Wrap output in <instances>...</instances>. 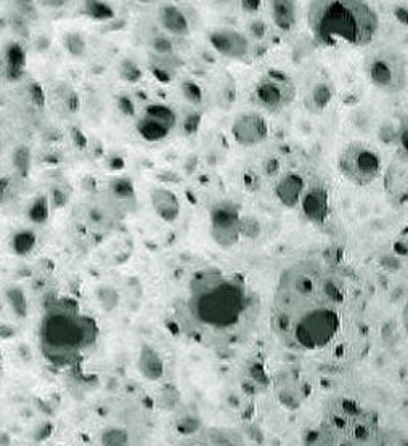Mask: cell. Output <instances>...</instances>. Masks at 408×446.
I'll return each mask as SVG.
<instances>
[{"label": "cell", "instance_id": "1", "mask_svg": "<svg viewBox=\"0 0 408 446\" xmlns=\"http://www.w3.org/2000/svg\"><path fill=\"white\" fill-rule=\"evenodd\" d=\"M309 23L316 39L326 44L346 42L363 47L373 40L379 18L374 10L357 0H320L309 5Z\"/></svg>", "mask_w": 408, "mask_h": 446}, {"label": "cell", "instance_id": "2", "mask_svg": "<svg viewBox=\"0 0 408 446\" xmlns=\"http://www.w3.org/2000/svg\"><path fill=\"white\" fill-rule=\"evenodd\" d=\"M310 446H384V432L373 411L344 400L325 410Z\"/></svg>", "mask_w": 408, "mask_h": 446}, {"label": "cell", "instance_id": "3", "mask_svg": "<svg viewBox=\"0 0 408 446\" xmlns=\"http://www.w3.org/2000/svg\"><path fill=\"white\" fill-rule=\"evenodd\" d=\"M246 309L243 284L228 279L212 281L198 291L193 310L204 325L228 327L238 323Z\"/></svg>", "mask_w": 408, "mask_h": 446}, {"label": "cell", "instance_id": "4", "mask_svg": "<svg viewBox=\"0 0 408 446\" xmlns=\"http://www.w3.org/2000/svg\"><path fill=\"white\" fill-rule=\"evenodd\" d=\"M367 77L379 92L397 95L408 84V61L397 48H379L368 58Z\"/></svg>", "mask_w": 408, "mask_h": 446}, {"label": "cell", "instance_id": "5", "mask_svg": "<svg viewBox=\"0 0 408 446\" xmlns=\"http://www.w3.org/2000/svg\"><path fill=\"white\" fill-rule=\"evenodd\" d=\"M337 169L354 185H372L383 172V159L377 149L360 142L342 148L337 158Z\"/></svg>", "mask_w": 408, "mask_h": 446}, {"label": "cell", "instance_id": "6", "mask_svg": "<svg viewBox=\"0 0 408 446\" xmlns=\"http://www.w3.org/2000/svg\"><path fill=\"white\" fill-rule=\"evenodd\" d=\"M212 239L222 247H232L241 238V216L232 202H219L211 211Z\"/></svg>", "mask_w": 408, "mask_h": 446}, {"label": "cell", "instance_id": "7", "mask_svg": "<svg viewBox=\"0 0 408 446\" xmlns=\"http://www.w3.org/2000/svg\"><path fill=\"white\" fill-rule=\"evenodd\" d=\"M296 89L283 76H267L256 85L254 98L262 108L278 112L294 100Z\"/></svg>", "mask_w": 408, "mask_h": 446}, {"label": "cell", "instance_id": "8", "mask_svg": "<svg viewBox=\"0 0 408 446\" xmlns=\"http://www.w3.org/2000/svg\"><path fill=\"white\" fill-rule=\"evenodd\" d=\"M232 135L241 147H256L268 135V124L264 116L256 112H246L235 119Z\"/></svg>", "mask_w": 408, "mask_h": 446}, {"label": "cell", "instance_id": "9", "mask_svg": "<svg viewBox=\"0 0 408 446\" xmlns=\"http://www.w3.org/2000/svg\"><path fill=\"white\" fill-rule=\"evenodd\" d=\"M44 336L52 347H71L82 341L84 331L68 316H53L47 320Z\"/></svg>", "mask_w": 408, "mask_h": 446}, {"label": "cell", "instance_id": "10", "mask_svg": "<svg viewBox=\"0 0 408 446\" xmlns=\"http://www.w3.org/2000/svg\"><path fill=\"white\" fill-rule=\"evenodd\" d=\"M209 42L216 48L220 55L241 60L248 55L249 52V40L245 34L235 29H217L211 32Z\"/></svg>", "mask_w": 408, "mask_h": 446}, {"label": "cell", "instance_id": "11", "mask_svg": "<svg viewBox=\"0 0 408 446\" xmlns=\"http://www.w3.org/2000/svg\"><path fill=\"white\" fill-rule=\"evenodd\" d=\"M304 216L314 223H323L330 214V198L328 191L323 186L315 185L310 186L304 193L303 200H300Z\"/></svg>", "mask_w": 408, "mask_h": 446}, {"label": "cell", "instance_id": "12", "mask_svg": "<svg viewBox=\"0 0 408 446\" xmlns=\"http://www.w3.org/2000/svg\"><path fill=\"white\" fill-rule=\"evenodd\" d=\"M305 193V181L299 174H286L277 181L275 195L286 207H296Z\"/></svg>", "mask_w": 408, "mask_h": 446}, {"label": "cell", "instance_id": "13", "mask_svg": "<svg viewBox=\"0 0 408 446\" xmlns=\"http://www.w3.org/2000/svg\"><path fill=\"white\" fill-rule=\"evenodd\" d=\"M152 206L154 212L164 222H174L180 216V202L173 191L168 188H156L152 193Z\"/></svg>", "mask_w": 408, "mask_h": 446}, {"label": "cell", "instance_id": "14", "mask_svg": "<svg viewBox=\"0 0 408 446\" xmlns=\"http://www.w3.org/2000/svg\"><path fill=\"white\" fill-rule=\"evenodd\" d=\"M159 20L161 24L164 26L166 31H169L170 34L185 37L190 34V24L187 16L179 7H175L173 3L164 5L159 10Z\"/></svg>", "mask_w": 408, "mask_h": 446}, {"label": "cell", "instance_id": "15", "mask_svg": "<svg viewBox=\"0 0 408 446\" xmlns=\"http://www.w3.org/2000/svg\"><path fill=\"white\" fill-rule=\"evenodd\" d=\"M270 13L278 28L289 31L298 21V3L291 0H275L270 3Z\"/></svg>", "mask_w": 408, "mask_h": 446}, {"label": "cell", "instance_id": "16", "mask_svg": "<svg viewBox=\"0 0 408 446\" xmlns=\"http://www.w3.org/2000/svg\"><path fill=\"white\" fill-rule=\"evenodd\" d=\"M333 98V89L330 84L320 82L312 87L307 96V108L312 112H320L325 110Z\"/></svg>", "mask_w": 408, "mask_h": 446}, {"label": "cell", "instance_id": "17", "mask_svg": "<svg viewBox=\"0 0 408 446\" xmlns=\"http://www.w3.org/2000/svg\"><path fill=\"white\" fill-rule=\"evenodd\" d=\"M137 131L145 140H148V142H159V140L168 137L170 132L163 124L150 119L147 116H143L142 119L137 122Z\"/></svg>", "mask_w": 408, "mask_h": 446}, {"label": "cell", "instance_id": "18", "mask_svg": "<svg viewBox=\"0 0 408 446\" xmlns=\"http://www.w3.org/2000/svg\"><path fill=\"white\" fill-rule=\"evenodd\" d=\"M26 55L18 44H10L5 50V66H7L8 77H18L24 69Z\"/></svg>", "mask_w": 408, "mask_h": 446}, {"label": "cell", "instance_id": "19", "mask_svg": "<svg viewBox=\"0 0 408 446\" xmlns=\"http://www.w3.org/2000/svg\"><path fill=\"white\" fill-rule=\"evenodd\" d=\"M138 363H140L142 373L145 376H148V378L156 379V378H159L161 373H163V363H161V358L158 357L156 352H154L153 348H150L147 345L142 348L140 359H138Z\"/></svg>", "mask_w": 408, "mask_h": 446}, {"label": "cell", "instance_id": "20", "mask_svg": "<svg viewBox=\"0 0 408 446\" xmlns=\"http://www.w3.org/2000/svg\"><path fill=\"white\" fill-rule=\"evenodd\" d=\"M145 116L150 117V119L159 122V124H163V126H166V127L169 128V131L177 124V114H175V112L170 110L169 106L161 105V103L150 105L148 108H147V112H145Z\"/></svg>", "mask_w": 408, "mask_h": 446}, {"label": "cell", "instance_id": "21", "mask_svg": "<svg viewBox=\"0 0 408 446\" xmlns=\"http://www.w3.org/2000/svg\"><path fill=\"white\" fill-rule=\"evenodd\" d=\"M37 243V236L29 230H21L12 238V251L16 255H28L34 249Z\"/></svg>", "mask_w": 408, "mask_h": 446}, {"label": "cell", "instance_id": "22", "mask_svg": "<svg viewBox=\"0 0 408 446\" xmlns=\"http://www.w3.org/2000/svg\"><path fill=\"white\" fill-rule=\"evenodd\" d=\"M82 12L90 18L99 21L111 20L115 16V8L105 2H85L82 5Z\"/></svg>", "mask_w": 408, "mask_h": 446}, {"label": "cell", "instance_id": "23", "mask_svg": "<svg viewBox=\"0 0 408 446\" xmlns=\"http://www.w3.org/2000/svg\"><path fill=\"white\" fill-rule=\"evenodd\" d=\"M13 165L15 169L18 170V174L21 177H26L29 174V169H31V151L28 147H24V144H21V147H18L15 149L13 153Z\"/></svg>", "mask_w": 408, "mask_h": 446}, {"label": "cell", "instance_id": "24", "mask_svg": "<svg viewBox=\"0 0 408 446\" xmlns=\"http://www.w3.org/2000/svg\"><path fill=\"white\" fill-rule=\"evenodd\" d=\"M63 44H64V48H66L73 57H82L85 48H87L84 37L78 34V32H68V34L64 36Z\"/></svg>", "mask_w": 408, "mask_h": 446}, {"label": "cell", "instance_id": "25", "mask_svg": "<svg viewBox=\"0 0 408 446\" xmlns=\"http://www.w3.org/2000/svg\"><path fill=\"white\" fill-rule=\"evenodd\" d=\"M29 218L34 223H44L48 218V201L45 196L37 198V200L31 204L29 207Z\"/></svg>", "mask_w": 408, "mask_h": 446}, {"label": "cell", "instance_id": "26", "mask_svg": "<svg viewBox=\"0 0 408 446\" xmlns=\"http://www.w3.org/2000/svg\"><path fill=\"white\" fill-rule=\"evenodd\" d=\"M119 76L124 80H127V82L136 84L142 79L143 74H142V69L138 68L136 63L131 60H124L119 64Z\"/></svg>", "mask_w": 408, "mask_h": 446}, {"label": "cell", "instance_id": "27", "mask_svg": "<svg viewBox=\"0 0 408 446\" xmlns=\"http://www.w3.org/2000/svg\"><path fill=\"white\" fill-rule=\"evenodd\" d=\"M111 190H112V195H116L117 198H122V200H127V198L133 196V185L131 180L126 179V177H119V179L111 181Z\"/></svg>", "mask_w": 408, "mask_h": 446}, {"label": "cell", "instance_id": "28", "mask_svg": "<svg viewBox=\"0 0 408 446\" xmlns=\"http://www.w3.org/2000/svg\"><path fill=\"white\" fill-rule=\"evenodd\" d=\"M182 94H184L187 100L195 105L201 103L203 101V90L200 85L193 82V80H184V82H182Z\"/></svg>", "mask_w": 408, "mask_h": 446}, {"label": "cell", "instance_id": "29", "mask_svg": "<svg viewBox=\"0 0 408 446\" xmlns=\"http://www.w3.org/2000/svg\"><path fill=\"white\" fill-rule=\"evenodd\" d=\"M261 233V225L254 217H241V236L248 239H254Z\"/></svg>", "mask_w": 408, "mask_h": 446}, {"label": "cell", "instance_id": "30", "mask_svg": "<svg viewBox=\"0 0 408 446\" xmlns=\"http://www.w3.org/2000/svg\"><path fill=\"white\" fill-rule=\"evenodd\" d=\"M152 48H153V52L158 53V55H169V53H173V50H174L173 42H170L168 37H163V36L153 37Z\"/></svg>", "mask_w": 408, "mask_h": 446}, {"label": "cell", "instance_id": "31", "mask_svg": "<svg viewBox=\"0 0 408 446\" xmlns=\"http://www.w3.org/2000/svg\"><path fill=\"white\" fill-rule=\"evenodd\" d=\"M8 299H10V302H12V305H13V309L18 311L20 315H24V311H26V302H24V295L21 294L20 291H10L8 292Z\"/></svg>", "mask_w": 408, "mask_h": 446}, {"label": "cell", "instance_id": "32", "mask_svg": "<svg viewBox=\"0 0 408 446\" xmlns=\"http://www.w3.org/2000/svg\"><path fill=\"white\" fill-rule=\"evenodd\" d=\"M119 110L127 116H132L133 112H136V108H133L132 100L129 98V96H121V98H119Z\"/></svg>", "mask_w": 408, "mask_h": 446}, {"label": "cell", "instance_id": "33", "mask_svg": "<svg viewBox=\"0 0 408 446\" xmlns=\"http://www.w3.org/2000/svg\"><path fill=\"white\" fill-rule=\"evenodd\" d=\"M31 92H32V98H34V101H37V103H42V101H44V95H42V92H41V89L37 87V85H32L31 87Z\"/></svg>", "mask_w": 408, "mask_h": 446}, {"label": "cell", "instance_id": "34", "mask_svg": "<svg viewBox=\"0 0 408 446\" xmlns=\"http://www.w3.org/2000/svg\"><path fill=\"white\" fill-rule=\"evenodd\" d=\"M241 7H243V8H249L251 12H252V10L259 8L261 3H259V2H243V3H241Z\"/></svg>", "mask_w": 408, "mask_h": 446}, {"label": "cell", "instance_id": "35", "mask_svg": "<svg viewBox=\"0 0 408 446\" xmlns=\"http://www.w3.org/2000/svg\"><path fill=\"white\" fill-rule=\"evenodd\" d=\"M405 323H407V329H408V305H407V310H405Z\"/></svg>", "mask_w": 408, "mask_h": 446}]
</instances>
